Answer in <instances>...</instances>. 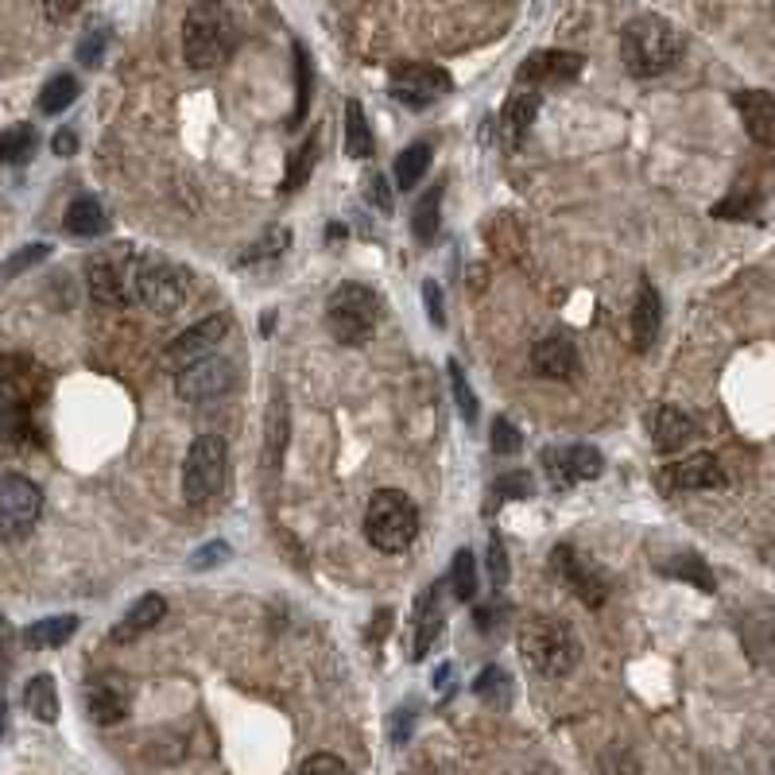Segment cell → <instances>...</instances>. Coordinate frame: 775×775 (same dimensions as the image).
Wrapping results in <instances>:
<instances>
[{"instance_id":"6da1fadb","label":"cell","mask_w":775,"mask_h":775,"mask_svg":"<svg viewBox=\"0 0 775 775\" xmlns=\"http://www.w3.org/2000/svg\"><path fill=\"white\" fill-rule=\"evenodd\" d=\"M47 392V376L27 357H0V442L12 446H32L35 434V408Z\"/></svg>"},{"instance_id":"7a4b0ae2","label":"cell","mask_w":775,"mask_h":775,"mask_svg":"<svg viewBox=\"0 0 775 775\" xmlns=\"http://www.w3.org/2000/svg\"><path fill=\"white\" fill-rule=\"evenodd\" d=\"M237 47V24L221 0H195L182 20V55L195 70H218Z\"/></svg>"},{"instance_id":"3957f363","label":"cell","mask_w":775,"mask_h":775,"mask_svg":"<svg viewBox=\"0 0 775 775\" xmlns=\"http://www.w3.org/2000/svg\"><path fill=\"white\" fill-rule=\"evenodd\" d=\"M620 58L632 78H660L683 58V35L663 16H636L620 32Z\"/></svg>"},{"instance_id":"277c9868","label":"cell","mask_w":775,"mask_h":775,"mask_svg":"<svg viewBox=\"0 0 775 775\" xmlns=\"http://www.w3.org/2000/svg\"><path fill=\"white\" fill-rule=\"evenodd\" d=\"M520 652L543 678H563L578 667L582 644L571 632V624L555 617H528L520 624Z\"/></svg>"},{"instance_id":"5b68a950","label":"cell","mask_w":775,"mask_h":775,"mask_svg":"<svg viewBox=\"0 0 775 775\" xmlns=\"http://www.w3.org/2000/svg\"><path fill=\"white\" fill-rule=\"evenodd\" d=\"M365 535L380 555H400V551H408L419 535L416 500L400 489H380L373 500H368Z\"/></svg>"},{"instance_id":"8992f818","label":"cell","mask_w":775,"mask_h":775,"mask_svg":"<svg viewBox=\"0 0 775 775\" xmlns=\"http://www.w3.org/2000/svg\"><path fill=\"white\" fill-rule=\"evenodd\" d=\"M229 474V442L221 434H198L182 462V500L195 508L210 505Z\"/></svg>"},{"instance_id":"52a82bcc","label":"cell","mask_w":775,"mask_h":775,"mask_svg":"<svg viewBox=\"0 0 775 775\" xmlns=\"http://www.w3.org/2000/svg\"><path fill=\"white\" fill-rule=\"evenodd\" d=\"M326 322L342 345H365L380 322V295L365 284H342L330 295Z\"/></svg>"},{"instance_id":"ba28073f","label":"cell","mask_w":775,"mask_h":775,"mask_svg":"<svg viewBox=\"0 0 775 775\" xmlns=\"http://www.w3.org/2000/svg\"><path fill=\"white\" fill-rule=\"evenodd\" d=\"M187 295H190L187 272L175 268V264L147 261V264H136V268H132V299L144 302L152 314H159V319L179 314V310L187 307Z\"/></svg>"},{"instance_id":"9c48e42d","label":"cell","mask_w":775,"mask_h":775,"mask_svg":"<svg viewBox=\"0 0 775 775\" xmlns=\"http://www.w3.org/2000/svg\"><path fill=\"white\" fill-rule=\"evenodd\" d=\"M40 516H43L40 485H35L32 477L4 469V474H0V539L12 543V539L32 535Z\"/></svg>"},{"instance_id":"30bf717a","label":"cell","mask_w":775,"mask_h":775,"mask_svg":"<svg viewBox=\"0 0 775 775\" xmlns=\"http://www.w3.org/2000/svg\"><path fill=\"white\" fill-rule=\"evenodd\" d=\"M233 384H237V365L229 357H218V353H206V357L175 368V396L187 403L221 400V396L233 392Z\"/></svg>"},{"instance_id":"8fae6325","label":"cell","mask_w":775,"mask_h":775,"mask_svg":"<svg viewBox=\"0 0 775 775\" xmlns=\"http://www.w3.org/2000/svg\"><path fill=\"white\" fill-rule=\"evenodd\" d=\"M450 90H454L450 74L431 63H400L392 70V82H388V93L408 109L434 106V101H442Z\"/></svg>"},{"instance_id":"7c38bea8","label":"cell","mask_w":775,"mask_h":775,"mask_svg":"<svg viewBox=\"0 0 775 775\" xmlns=\"http://www.w3.org/2000/svg\"><path fill=\"white\" fill-rule=\"evenodd\" d=\"M551 566H555V574L566 582V589L578 594V601H586L589 609H601L605 594H609V582H605V574L597 571L586 555H578L571 543H558L555 555H551Z\"/></svg>"},{"instance_id":"4fadbf2b","label":"cell","mask_w":775,"mask_h":775,"mask_svg":"<svg viewBox=\"0 0 775 775\" xmlns=\"http://www.w3.org/2000/svg\"><path fill=\"white\" fill-rule=\"evenodd\" d=\"M543 469H547V481L555 489H571L578 481H594L601 477L605 457L597 446H563V450H543Z\"/></svg>"},{"instance_id":"5bb4252c","label":"cell","mask_w":775,"mask_h":775,"mask_svg":"<svg viewBox=\"0 0 775 775\" xmlns=\"http://www.w3.org/2000/svg\"><path fill=\"white\" fill-rule=\"evenodd\" d=\"M229 326H233V314H225V310H221V314H210V319H202V322H195V326L182 330L175 342H167L164 361L171 368H182V365H190V361L206 357L213 345L225 342Z\"/></svg>"},{"instance_id":"9a60e30c","label":"cell","mask_w":775,"mask_h":775,"mask_svg":"<svg viewBox=\"0 0 775 775\" xmlns=\"http://www.w3.org/2000/svg\"><path fill=\"white\" fill-rule=\"evenodd\" d=\"M132 268H136V264H121L113 253L93 256L90 268H86L90 295L101 307H124V302L132 299Z\"/></svg>"},{"instance_id":"2e32d148","label":"cell","mask_w":775,"mask_h":775,"mask_svg":"<svg viewBox=\"0 0 775 775\" xmlns=\"http://www.w3.org/2000/svg\"><path fill=\"white\" fill-rule=\"evenodd\" d=\"M660 485L663 489H686V492L726 489L729 477L713 454H694V457H683V462H671L667 469H660Z\"/></svg>"},{"instance_id":"e0dca14e","label":"cell","mask_w":775,"mask_h":775,"mask_svg":"<svg viewBox=\"0 0 775 775\" xmlns=\"http://www.w3.org/2000/svg\"><path fill=\"white\" fill-rule=\"evenodd\" d=\"M132 690L121 675H98L86 686V713H90L93 726H117V721L129 718Z\"/></svg>"},{"instance_id":"ac0fdd59","label":"cell","mask_w":775,"mask_h":775,"mask_svg":"<svg viewBox=\"0 0 775 775\" xmlns=\"http://www.w3.org/2000/svg\"><path fill=\"white\" fill-rule=\"evenodd\" d=\"M586 66V55L578 51H535V55L523 58L520 66V82L528 86H558V82H574Z\"/></svg>"},{"instance_id":"d6986e66","label":"cell","mask_w":775,"mask_h":775,"mask_svg":"<svg viewBox=\"0 0 775 775\" xmlns=\"http://www.w3.org/2000/svg\"><path fill=\"white\" fill-rule=\"evenodd\" d=\"M733 106L744 121V132L752 136V144L775 147V98L767 90H741L733 93Z\"/></svg>"},{"instance_id":"ffe728a7","label":"cell","mask_w":775,"mask_h":775,"mask_svg":"<svg viewBox=\"0 0 775 775\" xmlns=\"http://www.w3.org/2000/svg\"><path fill=\"white\" fill-rule=\"evenodd\" d=\"M531 368L539 376H547V380H571L578 373V350H574L571 337L563 334H551L543 342H535L531 350Z\"/></svg>"},{"instance_id":"44dd1931","label":"cell","mask_w":775,"mask_h":775,"mask_svg":"<svg viewBox=\"0 0 775 775\" xmlns=\"http://www.w3.org/2000/svg\"><path fill=\"white\" fill-rule=\"evenodd\" d=\"M164 612H167V601L159 594L136 597V601L129 605V612H124V617L113 624L109 640H113V644H132V640H140L147 629H155V624L164 620Z\"/></svg>"},{"instance_id":"7402d4cb","label":"cell","mask_w":775,"mask_h":775,"mask_svg":"<svg viewBox=\"0 0 775 775\" xmlns=\"http://www.w3.org/2000/svg\"><path fill=\"white\" fill-rule=\"evenodd\" d=\"M660 330H663V299L652 284H644L640 287L636 307H632V345H636L640 353L652 350Z\"/></svg>"},{"instance_id":"603a6c76","label":"cell","mask_w":775,"mask_h":775,"mask_svg":"<svg viewBox=\"0 0 775 775\" xmlns=\"http://www.w3.org/2000/svg\"><path fill=\"white\" fill-rule=\"evenodd\" d=\"M109 225H113V221H109L101 198L82 195V198H74V202L66 206L63 229L70 233V237H101V233H109Z\"/></svg>"},{"instance_id":"cb8c5ba5","label":"cell","mask_w":775,"mask_h":775,"mask_svg":"<svg viewBox=\"0 0 775 775\" xmlns=\"http://www.w3.org/2000/svg\"><path fill=\"white\" fill-rule=\"evenodd\" d=\"M287 439H291V411H287L284 396H276L268 416H264V465H268L272 474H276L279 462H284Z\"/></svg>"},{"instance_id":"d4e9b609","label":"cell","mask_w":775,"mask_h":775,"mask_svg":"<svg viewBox=\"0 0 775 775\" xmlns=\"http://www.w3.org/2000/svg\"><path fill=\"white\" fill-rule=\"evenodd\" d=\"M652 439H655V446L663 450V454H675V450H683L686 442L694 439V423H690V416L686 411H678V408H660L652 416Z\"/></svg>"},{"instance_id":"484cf974","label":"cell","mask_w":775,"mask_h":775,"mask_svg":"<svg viewBox=\"0 0 775 775\" xmlns=\"http://www.w3.org/2000/svg\"><path fill=\"white\" fill-rule=\"evenodd\" d=\"M74 632H78V617H70V612L66 617H43L24 629V644L32 652H47V647H63Z\"/></svg>"},{"instance_id":"4316f807","label":"cell","mask_w":775,"mask_h":775,"mask_svg":"<svg viewBox=\"0 0 775 775\" xmlns=\"http://www.w3.org/2000/svg\"><path fill=\"white\" fill-rule=\"evenodd\" d=\"M431 159H434V152H431V144H427V140L403 147V152L396 155V167H392V171H396V187H400V190H416L419 179L431 171Z\"/></svg>"},{"instance_id":"83f0119b","label":"cell","mask_w":775,"mask_h":775,"mask_svg":"<svg viewBox=\"0 0 775 775\" xmlns=\"http://www.w3.org/2000/svg\"><path fill=\"white\" fill-rule=\"evenodd\" d=\"M442 632V609H439V586H431L419 597V629H416V660H423L434 647Z\"/></svg>"},{"instance_id":"f1b7e54d","label":"cell","mask_w":775,"mask_h":775,"mask_svg":"<svg viewBox=\"0 0 775 775\" xmlns=\"http://www.w3.org/2000/svg\"><path fill=\"white\" fill-rule=\"evenodd\" d=\"M442 195H446V182H434L423 198L416 202V218H411V229L423 245H431L439 237V218H442Z\"/></svg>"},{"instance_id":"f546056e","label":"cell","mask_w":775,"mask_h":775,"mask_svg":"<svg viewBox=\"0 0 775 775\" xmlns=\"http://www.w3.org/2000/svg\"><path fill=\"white\" fill-rule=\"evenodd\" d=\"M24 706H27V713L32 718H40V721H58V686H55V678L51 675H35L32 683L24 686Z\"/></svg>"},{"instance_id":"4dcf8cb0","label":"cell","mask_w":775,"mask_h":775,"mask_svg":"<svg viewBox=\"0 0 775 775\" xmlns=\"http://www.w3.org/2000/svg\"><path fill=\"white\" fill-rule=\"evenodd\" d=\"M35 147H40V132L32 129V124H12L9 132H0V164H27L35 155Z\"/></svg>"},{"instance_id":"1f68e13d","label":"cell","mask_w":775,"mask_h":775,"mask_svg":"<svg viewBox=\"0 0 775 775\" xmlns=\"http://www.w3.org/2000/svg\"><path fill=\"white\" fill-rule=\"evenodd\" d=\"M319 152H322V132L314 129L299 144V152L291 155V167H287V179H284V195H295V190L310 179V171H314V164H319Z\"/></svg>"},{"instance_id":"d6a6232c","label":"cell","mask_w":775,"mask_h":775,"mask_svg":"<svg viewBox=\"0 0 775 775\" xmlns=\"http://www.w3.org/2000/svg\"><path fill=\"white\" fill-rule=\"evenodd\" d=\"M345 152L353 159H368L373 155V132H368V121H365V109L361 101H345Z\"/></svg>"},{"instance_id":"836d02e7","label":"cell","mask_w":775,"mask_h":775,"mask_svg":"<svg viewBox=\"0 0 775 775\" xmlns=\"http://www.w3.org/2000/svg\"><path fill=\"white\" fill-rule=\"evenodd\" d=\"M539 113V93L535 90H523V93H512L505 106V132L512 140H520L523 132L531 129V121H535Z\"/></svg>"},{"instance_id":"e575fe53","label":"cell","mask_w":775,"mask_h":775,"mask_svg":"<svg viewBox=\"0 0 775 775\" xmlns=\"http://www.w3.org/2000/svg\"><path fill=\"white\" fill-rule=\"evenodd\" d=\"M660 571L671 574V578L690 582V586L706 589V594H713V586H718V582H713V574H710V566H706L698 555H675V558H667V563H660Z\"/></svg>"},{"instance_id":"d590c367","label":"cell","mask_w":775,"mask_h":775,"mask_svg":"<svg viewBox=\"0 0 775 775\" xmlns=\"http://www.w3.org/2000/svg\"><path fill=\"white\" fill-rule=\"evenodd\" d=\"M477 558H474V551H457L454 555V563H450V589H454V597L457 601H474L477 597Z\"/></svg>"},{"instance_id":"8d00e7d4","label":"cell","mask_w":775,"mask_h":775,"mask_svg":"<svg viewBox=\"0 0 775 775\" xmlns=\"http://www.w3.org/2000/svg\"><path fill=\"white\" fill-rule=\"evenodd\" d=\"M78 101V78L70 74H55L47 86L40 90V113H63Z\"/></svg>"},{"instance_id":"74e56055","label":"cell","mask_w":775,"mask_h":775,"mask_svg":"<svg viewBox=\"0 0 775 775\" xmlns=\"http://www.w3.org/2000/svg\"><path fill=\"white\" fill-rule=\"evenodd\" d=\"M310 78H314V70H310V51L302 47V43H295V121H307V109H310Z\"/></svg>"},{"instance_id":"f35d334b","label":"cell","mask_w":775,"mask_h":775,"mask_svg":"<svg viewBox=\"0 0 775 775\" xmlns=\"http://www.w3.org/2000/svg\"><path fill=\"white\" fill-rule=\"evenodd\" d=\"M474 690H477V698L492 702L497 710H505V706L512 702V678H508L500 667H485L481 675H477Z\"/></svg>"},{"instance_id":"ab89813d","label":"cell","mask_w":775,"mask_h":775,"mask_svg":"<svg viewBox=\"0 0 775 775\" xmlns=\"http://www.w3.org/2000/svg\"><path fill=\"white\" fill-rule=\"evenodd\" d=\"M446 376H450V388H454V403H457V411H462V419L465 423H477V396H474V388H469V380H465L462 365L450 361Z\"/></svg>"},{"instance_id":"60d3db41","label":"cell","mask_w":775,"mask_h":775,"mask_svg":"<svg viewBox=\"0 0 775 775\" xmlns=\"http://www.w3.org/2000/svg\"><path fill=\"white\" fill-rule=\"evenodd\" d=\"M51 256V248L47 245H24L20 253H12L9 261L0 264V284H9V279H16V276H24L27 268H35V264H43Z\"/></svg>"},{"instance_id":"b9f144b4","label":"cell","mask_w":775,"mask_h":775,"mask_svg":"<svg viewBox=\"0 0 775 775\" xmlns=\"http://www.w3.org/2000/svg\"><path fill=\"white\" fill-rule=\"evenodd\" d=\"M229 555H233V547H229L225 539H213V543H202V547L190 555V571H210V566L229 563Z\"/></svg>"},{"instance_id":"7bdbcfd3","label":"cell","mask_w":775,"mask_h":775,"mask_svg":"<svg viewBox=\"0 0 775 775\" xmlns=\"http://www.w3.org/2000/svg\"><path fill=\"white\" fill-rule=\"evenodd\" d=\"M520 446H523V439H520V431H516V423L497 419V423H492V454L512 457V454H520Z\"/></svg>"},{"instance_id":"ee69618b","label":"cell","mask_w":775,"mask_h":775,"mask_svg":"<svg viewBox=\"0 0 775 775\" xmlns=\"http://www.w3.org/2000/svg\"><path fill=\"white\" fill-rule=\"evenodd\" d=\"M106 47H109V27H93L90 35H86L82 43H78V63L82 66H101V55H106Z\"/></svg>"},{"instance_id":"f6af8a7d","label":"cell","mask_w":775,"mask_h":775,"mask_svg":"<svg viewBox=\"0 0 775 775\" xmlns=\"http://www.w3.org/2000/svg\"><path fill=\"white\" fill-rule=\"evenodd\" d=\"M299 775H350V767H345L334 752H314V756L302 760Z\"/></svg>"},{"instance_id":"bcb514c9","label":"cell","mask_w":775,"mask_h":775,"mask_svg":"<svg viewBox=\"0 0 775 775\" xmlns=\"http://www.w3.org/2000/svg\"><path fill=\"white\" fill-rule=\"evenodd\" d=\"M284 248H287V229H272L261 245L248 248V253L241 256V264H253V261H261V256H276V253H284Z\"/></svg>"},{"instance_id":"7dc6e473","label":"cell","mask_w":775,"mask_h":775,"mask_svg":"<svg viewBox=\"0 0 775 775\" xmlns=\"http://www.w3.org/2000/svg\"><path fill=\"white\" fill-rule=\"evenodd\" d=\"M489 578L497 589L508 582V551H505V543H500V535L489 539Z\"/></svg>"},{"instance_id":"c3c4849f","label":"cell","mask_w":775,"mask_h":775,"mask_svg":"<svg viewBox=\"0 0 775 775\" xmlns=\"http://www.w3.org/2000/svg\"><path fill=\"white\" fill-rule=\"evenodd\" d=\"M531 489H535V485H531V474H505L497 481V500H508V497H531Z\"/></svg>"},{"instance_id":"681fc988","label":"cell","mask_w":775,"mask_h":775,"mask_svg":"<svg viewBox=\"0 0 775 775\" xmlns=\"http://www.w3.org/2000/svg\"><path fill=\"white\" fill-rule=\"evenodd\" d=\"M423 302L431 310V322L434 326H446V310H442V287L434 279H423Z\"/></svg>"},{"instance_id":"f907efd6","label":"cell","mask_w":775,"mask_h":775,"mask_svg":"<svg viewBox=\"0 0 775 775\" xmlns=\"http://www.w3.org/2000/svg\"><path fill=\"white\" fill-rule=\"evenodd\" d=\"M368 198H373L376 210H392V190H388V182H384L380 171L368 175Z\"/></svg>"},{"instance_id":"816d5d0a","label":"cell","mask_w":775,"mask_h":775,"mask_svg":"<svg viewBox=\"0 0 775 775\" xmlns=\"http://www.w3.org/2000/svg\"><path fill=\"white\" fill-rule=\"evenodd\" d=\"M78 9H82V0H43V12H47V20H55V24L70 20Z\"/></svg>"},{"instance_id":"f5cc1de1","label":"cell","mask_w":775,"mask_h":775,"mask_svg":"<svg viewBox=\"0 0 775 775\" xmlns=\"http://www.w3.org/2000/svg\"><path fill=\"white\" fill-rule=\"evenodd\" d=\"M411 721H416V710H411V706H403V710L392 718V744H408V737H411Z\"/></svg>"},{"instance_id":"db71d44e","label":"cell","mask_w":775,"mask_h":775,"mask_svg":"<svg viewBox=\"0 0 775 775\" xmlns=\"http://www.w3.org/2000/svg\"><path fill=\"white\" fill-rule=\"evenodd\" d=\"M51 147H55V155H74V152H78V132H74V129L55 132V140H51Z\"/></svg>"},{"instance_id":"11a10c76","label":"cell","mask_w":775,"mask_h":775,"mask_svg":"<svg viewBox=\"0 0 775 775\" xmlns=\"http://www.w3.org/2000/svg\"><path fill=\"white\" fill-rule=\"evenodd\" d=\"M12 644H16V632H12L9 617H4V612H0V660H9Z\"/></svg>"},{"instance_id":"9f6ffc18","label":"cell","mask_w":775,"mask_h":775,"mask_svg":"<svg viewBox=\"0 0 775 775\" xmlns=\"http://www.w3.org/2000/svg\"><path fill=\"white\" fill-rule=\"evenodd\" d=\"M4 733H9V710H4V702H0V741H4Z\"/></svg>"},{"instance_id":"6f0895ef","label":"cell","mask_w":775,"mask_h":775,"mask_svg":"<svg viewBox=\"0 0 775 775\" xmlns=\"http://www.w3.org/2000/svg\"><path fill=\"white\" fill-rule=\"evenodd\" d=\"M492 4H505V0H492Z\"/></svg>"}]
</instances>
